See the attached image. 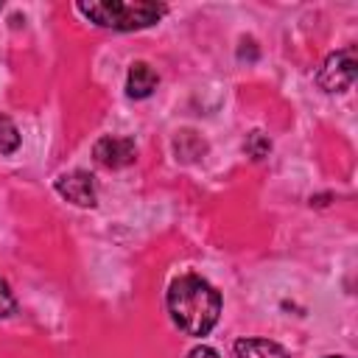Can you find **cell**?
<instances>
[{
  "label": "cell",
  "instance_id": "1",
  "mask_svg": "<svg viewBox=\"0 0 358 358\" xmlns=\"http://www.w3.org/2000/svg\"><path fill=\"white\" fill-rule=\"evenodd\" d=\"M168 313L187 336H207L221 316V294L199 274H182L168 288Z\"/></svg>",
  "mask_w": 358,
  "mask_h": 358
},
{
  "label": "cell",
  "instance_id": "2",
  "mask_svg": "<svg viewBox=\"0 0 358 358\" xmlns=\"http://www.w3.org/2000/svg\"><path fill=\"white\" fill-rule=\"evenodd\" d=\"M78 14L92 20L101 28L112 31H137L159 22L165 14L162 3H143V0H106V3H78Z\"/></svg>",
  "mask_w": 358,
  "mask_h": 358
},
{
  "label": "cell",
  "instance_id": "3",
  "mask_svg": "<svg viewBox=\"0 0 358 358\" xmlns=\"http://www.w3.org/2000/svg\"><path fill=\"white\" fill-rule=\"evenodd\" d=\"M355 73H358V59H355V48L347 45L336 53H330L316 76L319 87L324 92H344L355 84Z\"/></svg>",
  "mask_w": 358,
  "mask_h": 358
},
{
  "label": "cell",
  "instance_id": "4",
  "mask_svg": "<svg viewBox=\"0 0 358 358\" xmlns=\"http://www.w3.org/2000/svg\"><path fill=\"white\" fill-rule=\"evenodd\" d=\"M134 154H137V145L131 137H101L92 148V157L98 165L103 168H123L129 162H134Z\"/></svg>",
  "mask_w": 358,
  "mask_h": 358
},
{
  "label": "cell",
  "instance_id": "5",
  "mask_svg": "<svg viewBox=\"0 0 358 358\" xmlns=\"http://www.w3.org/2000/svg\"><path fill=\"white\" fill-rule=\"evenodd\" d=\"M56 193L78 207H95V182L87 171H70L56 179Z\"/></svg>",
  "mask_w": 358,
  "mask_h": 358
},
{
  "label": "cell",
  "instance_id": "6",
  "mask_svg": "<svg viewBox=\"0 0 358 358\" xmlns=\"http://www.w3.org/2000/svg\"><path fill=\"white\" fill-rule=\"evenodd\" d=\"M157 81H159V76L154 73V67L148 62H134L126 76V92L131 98H148L154 92Z\"/></svg>",
  "mask_w": 358,
  "mask_h": 358
},
{
  "label": "cell",
  "instance_id": "7",
  "mask_svg": "<svg viewBox=\"0 0 358 358\" xmlns=\"http://www.w3.org/2000/svg\"><path fill=\"white\" fill-rule=\"evenodd\" d=\"M235 358H288V352L268 338H241L235 341Z\"/></svg>",
  "mask_w": 358,
  "mask_h": 358
},
{
  "label": "cell",
  "instance_id": "8",
  "mask_svg": "<svg viewBox=\"0 0 358 358\" xmlns=\"http://www.w3.org/2000/svg\"><path fill=\"white\" fill-rule=\"evenodd\" d=\"M20 148V131L11 123V117L0 115V154H14Z\"/></svg>",
  "mask_w": 358,
  "mask_h": 358
},
{
  "label": "cell",
  "instance_id": "9",
  "mask_svg": "<svg viewBox=\"0 0 358 358\" xmlns=\"http://www.w3.org/2000/svg\"><path fill=\"white\" fill-rule=\"evenodd\" d=\"M268 151H271V140L263 131H252L246 137V154L252 159H263V157H268Z\"/></svg>",
  "mask_w": 358,
  "mask_h": 358
},
{
  "label": "cell",
  "instance_id": "10",
  "mask_svg": "<svg viewBox=\"0 0 358 358\" xmlns=\"http://www.w3.org/2000/svg\"><path fill=\"white\" fill-rule=\"evenodd\" d=\"M11 310H14V294H11L8 282L0 277V319H3V316H8Z\"/></svg>",
  "mask_w": 358,
  "mask_h": 358
},
{
  "label": "cell",
  "instance_id": "11",
  "mask_svg": "<svg viewBox=\"0 0 358 358\" xmlns=\"http://www.w3.org/2000/svg\"><path fill=\"white\" fill-rule=\"evenodd\" d=\"M187 358H218V352H215L213 347L201 344V347H193V350L187 352Z\"/></svg>",
  "mask_w": 358,
  "mask_h": 358
},
{
  "label": "cell",
  "instance_id": "12",
  "mask_svg": "<svg viewBox=\"0 0 358 358\" xmlns=\"http://www.w3.org/2000/svg\"><path fill=\"white\" fill-rule=\"evenodd\" d=\"M327 358H344V355H327Z\"/></svg>",
  "mask_w": 358,
  "mask_h": 358
},
{
  "label": "cell",
  "instance_id": "13",
  "mask_svg": "<svg viewBox=\"0 0 358 358\" xmlns=\"http://www.w3.org/2000/svg\"><path fill=\"white\" fill-rule=\"evenodd\" d=\"M0 11H3V3H0Z\"/></svg>",
  "mask_w": 358,
  "mask_h": 358
}]
</instances>
